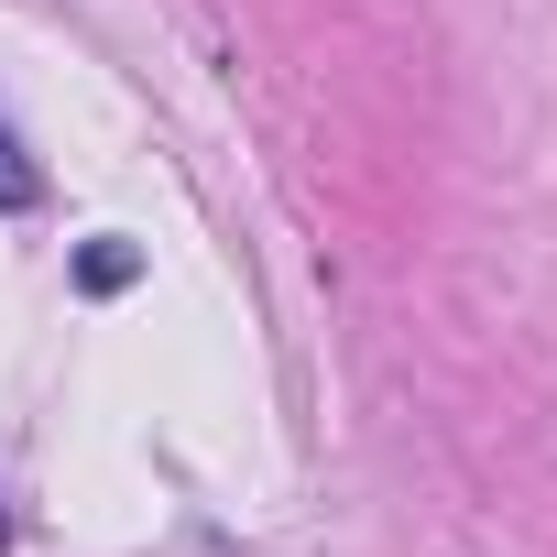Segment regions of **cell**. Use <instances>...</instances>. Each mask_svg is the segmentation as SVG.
Masks as SVG:
<instances>
[{
  "mask_svg": "<svg viewBox=\"0 0 557 557\" xmlns=\"http://www.w3.org/2000/svg\"><path fill=\"white\" fill-rule=\"evenodd\" d=\"M34 197H45V175L23 164V143H12V132H0V219H23Z\"/></svg>",
  "mask_w": 557,
  "mask_h": 557,
  "instance_id": "cell-1",
  "label": "cell"
},
{
  "mask_svg": "<svg viewBox=\"0 0 557 557\" xmlns=\"http://www.w3.org/2000/svg\"><path fill=\"white\" fill-rule=\"evenodd\" d=\"M77 273H88V285H99V296H121V285H132V251H121V240H99V251H88Z\"/></svg>",
  "mask_w": 557,
  "mask_h": 557,
  "instance_id": "cell-2",
  "label": "cell"
},
{
  "mask_svg": "<svg viewBox=\"0 0 557 557\" xmlns=\"http://www.w3.org/2000/svg\"><path fill=\"white\" fill-rule=\"evenodd\" d=\"M0 546H12V513H0Z\"/></svg>",
  "mask_w": 557,
  "mask_h": 557,
  "instance_id": "cell-3",
  "label": "cell"
}]
</instances>
